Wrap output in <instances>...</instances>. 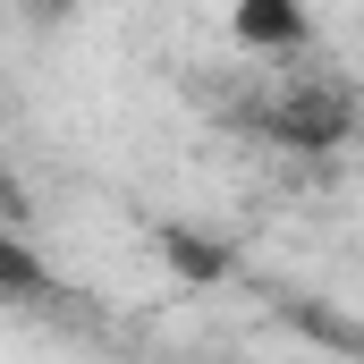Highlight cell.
<instances>
[{
    "label": "cell",
    "mask_w": 364,
    "mask_h": 364,
    "mask_svg": "<svg viewBox=\"0 0 364 364\" xmlns=\"http://www.w3.org/2000/svg\"><path fill=\"white\" fill-rule=\"evenodd\" d=\"M263 102L246 110L263 136L279 144H296V153H339L348 136H356V93L348 77H296V85H255Z\"/></svg>",
    "instance_id": "6da1fadb"
},
{
    "label": "cell",
    "mask_w": 364,
    "mask_h": 364,
    "mask_svg": "<svg viewBox=\"0 0 364 364\" xmlns=\"http://www.w3.org/2000/svg\"><path fill=\"white\" fill-rule=\"evenodd\" d=\"M305 34H314V9L305 0H229V43L255 51V60L305 51Z\"/></svg>",
    "instance_id": "7a4b0ae2"
},
{
    "label": "cell",
    "mask_w": 364,
    "mask_h": 364,
    "mask_svg": "<svg viewBox=\"0 0 364 364\" xmlns=\"http://www.w3.org/2000/svg\"><path fill=\"white\" fill-rule=\"evenodd\" d=\"M0 305H60V272L17 229H0Z\"/></svg>",
    "instance_id": "3957f363"
},
{
    "label": "cell",
    "mask_w": 364,
    "mask_h": 364,
    "mask_svg": "<svg viewBox=\"0 0 364 364\" xmlns=\"http://www.w3.org/2000/svg\"><path fill=\"white\" fill-rule=\"evenodd\" d=\"M161 255H170V263H178L186 279H220V272H229V255H212V246H195L186 229H161Z\"/></svg>",
    "instance_id": "277c9868"
}]
</instances>
